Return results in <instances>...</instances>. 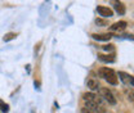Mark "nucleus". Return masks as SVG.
<instances>
[{
    "label": "nucleus",
    "instance_id": "obj_14",
    "mask_svg": "<svg viewBox=\"0 0 134 113\" xmlns=\"http://www.w3.org/2000/svg\"><path fill=\"white\" fill-rule=\"evenodd\" d=\"M14 37H16V33L9 32V33H7V35L4 36V41H9V40H13Z\"/></svg>",
    "mask_w": 134,
    "mask_h": 113
},
{
    "label": "nucleus",
    "instance_id": "obj_4",
    "mask_svg": "<svg viewBox=\"0 0 134 113\" xmlns=\"http://www.w3.org/2000/svg\"><path fill=\"white\" fill-rule=\"evenodd\" d=\"M85 108H88L89 111H92L93 113H106L104 112V108L100 104L92 103V102H85Z\"/></svg>",
    "mask_w": 134,
    "mask_h": 113
},
{
    "label": "nucleus",
    "instance_id": "obj_5",
    "mask_svg": "<svg viewBox=\"0 0 134 113\" xmlns=\"http://www.w3.org/2000/svg\"><path fill=\"white\" fill-rule=\"evenodd\" d=\"M119 77L125 85H130L132 87H134V77L132 75L125 73V72H119Z\"/></svg>",
    "mask_w": 134,
    "mask_h": 113
},
{
    "label": "nucleus",
    "instance_id": "obj_2",
    "mask_svg": "<svg viewBox=\"0 0 134 113\" xmlns=\"http://www.w3.org/2000/svg\"><path fill=\"white\" fill-rule=\"evenodd\" d=\"M99 94H100V98H103L108 104H111V105H116L117 100H116V98L114 97V94L111 93V90H108L107 87H100Z\"/></svg>",
    "mask_w": 134,
    "mask_h": 113
},
{
    "label": "nucleus",
    "instance_id": "obj_8",
    "mask_svg": "<svg viewBox=\"0 0 134 113\" xmlns=\"http://www.w3.org/2000/svg\"><path fill=\"white\" fill-rule=\"evenodd\" d=\"M126 28V22L125 21H120V22H115L114 25L110 26L111 31H122Z\"/></svg>",
    "mask_w": 134,
    "mask_h": 113
},
{
    "label": "nucleus",
    "instance_id": "obj_1",
    "mask_svg": "<svg viewBox=\"0 0 134 113\" xmlns=\"http://www.w3.org/2000/svg\"><path fill=\"white\" fill-rule=\"evenodd\" d=\"M99 75L110 85H117V75L114 72V69H111L108 67H103L99 69Z\"/></svg>",
    "mask_w": 134,
    "mask_h": 113
},
{
    "label": "nucleus",
    "instance_id": "obj_7",
    "mask_svg": "<svg viewBox=\"0 0 134 113\" xmlns=\"http://www.w3.org/2000/svg\"><path fill=\"white\" fill-rule=\"evenodd\" d=\"M83 99L85 102H92V103H97V104L102 103V99L98 98L96 94H93V93H85L83 95Z\"/></svg>",
    "mask_w": 134,
    "mask_h": 113
},
{
    "label": "nucleus",
    "instance_id": "obj_11",
    "mask_svg": "<svg viewBox=\"0 0 134 113\" xmlns=\"http://www.w3.org/2000/svg\"><path fill=\"white\" fill-rule=\"evenodd\" d=\"M98 59L103 63H114L115 58L112 55H103V54H98Z\"/></svg>",
    "mask_w": 134,
    "mask_h": 113
},
{
    "label": "nucleus",
    "instance_id": "obj_13",
    "mask_svg": "<svg viewBox=\"0 0 134 113\" xmlns=\"http://www.w3.org/2000/svg\"><path fill=\"white\" fill-rule=\"evenodd\" d=\"M125 94H126V97H128V100L134 102V91L133 90H125Z\"/></svg>",
    "mask_w": 134,
    "mask_h": 113
},
{
    "label": "nucleus",
    "instance_id": "obj_6",
    "mask_svg": "<svg viewBox=\"0 0 134 113\" xmlns=\"http://www.w3.org/2000/svg\"><path fill=\"white\" fill-rule=\"evenodd\" d=\"M97 12L99 13V16L104 17V18H111V17L114 16V10L112 9H110L108 7H97Z\"/></svg>",
    "mask_w": 134,
    "mask_h": 113
},
{
    "label": "nucleus",
    "instance_id": "obj_9",
    "mask_svg": "<svg viewBox=\"0 0 134 113\" xmlns=\"http://www.w3.org/2000/svg\"><path fill=\"white\" fill-rule=\"evenodd\" d=\"M86 85H88V87L92 91H97V90L100 89L99 82H98V80H96V79H89V80L86 81Z\"/></svg>",
    "mask_w": 134,
    "mask_h": 113
},
{
    "label": "nucleus",
    "instance_id": "obj_16",
    "mask_svg": "<svg viewBox=\"0 0 134 113\" xmlns=\"http://www.w3.org/2000/svg\"><path fill=\"white\" fill-rule=\"evenodd\" d=\"M102 48L104 49L106 51H111V50H114V45H104V46H102Z\"/></svg>",
    "mask_w": 134,
    "mask_h": 113
},
{
    "label": "nucleus",
    "instance_id": "obj_17",
    "mask_svg": "<svg viewBox=\"0 0 134 113\" xmlns=\"http://www.w3.org/2000/svg\"><path fill=\"white\" fill-rule=\"evenodd\" d=\"M81 113H93V112H92V111H89L88 108H85V107H84L83 109H81Z\"/></svg>",
    "mask_w": 134,
    "mask_h": 113
},
{
    "label": "nucleus",
    "instance_id": "obj_3",
    "mask_svg": "<svg viewBox=\"0 0 134 113\" xmlns=\"http://www.w3.org/2000/svg\"><path fill=\"white\" fill-rule=\"evenodd\" d=\"M110 4L112 5L114 10L116 12L119 16H124V14H125V10H126V8H125L124 3H121L120 0H110Z\"/></svg>",
    "mask_w": 134,
    "mask_h": 113
},
{
    "label": "nucleus",
    "instance_id": "obj_15",
    "mask_svg": "<svg viewBox=\"0 0 134 113\" xmlns=\"http://www.w3.org/2000/svg\"><path fill=\"white\" fill-rule=\"evenodd\" d=\"M96 23H97L98 26H107V22L103 21V19H100V18H97V19H96Z\"/></svg>",
    "mask_w": 134,
    "mask_h": 113
},
{
    "label": "nucleus",
    "instance_id": "obj_12",
    "mask_svg": "<svg viewBox=\"0 0 134 113\" xmlns=\"http://www.w3.org/2000/svg\"><path fill=\"white\" fill-rule=\"evenodd\" d=\"M0 111L3 113H8L9 112V105L8 104H5L1 99H0Z\"/></svg>",
    "mask_w": 134,
    "mask_h": 113
},
{
    "label": "nucleus",
    "instance_id": "obj_10",
    "mask_svg": "<svg viewBox=\"0 0 134 113\" xmlns=\"http://www.w3.org/2000/svg\"><path fill=\"white\" fill-rule=\"evenodd\" d=\"M92 37L97 41H108L112 37V35H110V33H93Z\"/></svg>",
    "mask_w": 134,
    "mask_h": 113
}]
</instances>
